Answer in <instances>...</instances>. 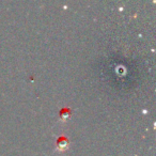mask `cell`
I'll return each instance as SVG.
<instances>
[{
  "mask_svg": "<svg viewBox=\"0 0 156 156\" xmlns=\"http://www.w3.org/2000/svg\"><path fill=\"white\" fill-rule=\"evenodd\" d=\"M57 151L59 152H65L69 147V140L64 136V135H61L60 137L57 140Z\"/></svg>",
  "mask_w": 156,
  "mask_h": 156,
  "instance_id": "6da1fadb",
  "label": "cell"
},
{
  "mask_svg": "<svg viewBox=\"0 0 156 156\" xmlns=\"http://www.w3.org/2000/svg\"><path fill=\"white\" fill-rule=\"evenodd\" d=\"M60 120L62 122H66L69 118L71 117V109L69 108H63L60 110Z\"/></svg>",
  "mask_w": 156,
  "mask_h": 156,
  "instance_id": "7a4b0ae2",
  "label": "cell"
}]
</instances>
